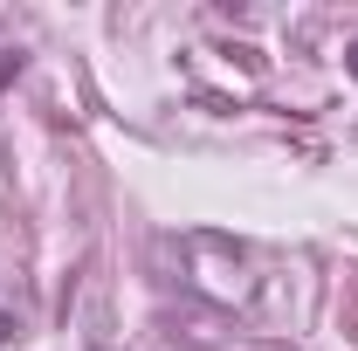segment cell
Segmentation results:
<instances>
[{"label": "cell", "mask_w": 358, "mask_h": 351, "mask_svg": "<svg viewBox=\"0 0 358 351\" xmlns=\"http://www.w3.org/2000/svg\"><path fill=\"white\" fill-rule=\"evenodd\" d=\"M7 331H14V317H7V310H0V345H7Z\"/></svg>", "instance_id": "cell-1"}, {"label": "cell", "mask_w": 358, "mask_h": 351, "mask_svg": "<svg viewBox=\"0 0 358 351\" xmlns=\"http://www.w3.org/2000/svg\"><path fill=\"white\" fill-rule=\"evenodd\" d=\"M345 62H352V76H358V42H352V55H345Z\"/></svg>", "instance_id": "cell-2"}]
</instances>
